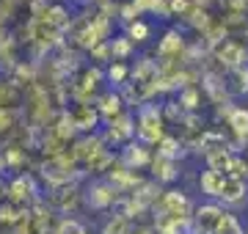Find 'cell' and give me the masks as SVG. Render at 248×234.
<instances>
[{
  "label": "cell",
  "mask_w": 248,
  "mask_h": 234,
  "mask_svg": "<svg viewBox=\"0 0 248 234\" xmlns=\"http://www.w3.org/2000/svg\"><path fill=\"white\" fill-rule=\"evenodd\" d=\"M119 190L110 185L108 179H94L86 188V193H83V204L89 209H94V212H113V207L119 204Z\"/></svg>",
  "instance_id": "6da1fadb"
},
{
  "label": "cell",
  "mask_w": 248,
  "mask_h": 234,
  "mask_svg": "<svg viewBox=\"0 0 248 234\" xmlns=\"http://www.w3.org/2000/svg\"><path fill=\"white\" fill-rule=\"evenodd\" d=\"M223 215H226V209H223V204H218V201L202 204V207L196 209V215H193L196 234H215V229L221 226Z\"/></svg>",
  "instance_id": "7a4b0ae2"
},
{
  "label": "cell",
  "mask_w": 248,
  "mask_h": 234,
  "mask_svg": "<svg viewBox=\"0 0 248 234\" xmlns=\"http://www.w3.org/2000/svg\"><path fill=\"white\" fill-rule=\"evenodd\" d=\"M119 160L127 171H138V168H146L152 162V154H149V146H143L141 141H130V144L122 146L119 152Z\"/></svg>",
  "instance_id": "3957f363"
},
{
  "label": "cell",
  "mask_w": 248,
  "mask_h": 234,
  "mask_svg": "<svg viewBox=\"0 0 248 234\" xmlns=\"http://www.w3.org/2000/svg\"><path fill=\"white\" fill-rule=\"evenodd\" d=\"M243 198H248V182L243 179V176H232L229 174L226 182H223V190H221V196H218V201L234 207V204H240Z\"/></svg>",
  "instance_id": "277c9868"
},
{
  "label": "cell",
  "mask_w": 248,
  "mask_h": 234,
  "mask_svg": "<svg viewBox=\"0 0 248 234\" xmlns=\"http://www.w3.org/2000/svg\"><path fill=\"white\" fill-rule=\"evenodd\" d=\"M152 176L155 182H163V185H169V182H177L179 179V165L174 160H166V157H155L152 160Z\"/></svg>",
  "instance_id": "5b68a950"
},
{
  "label": "cell",
  "mask_w": 248,
  "mask_h": 234,
  "mask_svg": "<svg viewBox=\"0 0 248 234\" xmlns=\"http://www.w3.org/2000/svg\"><path fill=\"white\" fill-rule=\"evenodd\" d=\"M229 174H221V171H213V168H207V171L199 174V188L204 190V196L210 198H218L223 190V182H226Z\"/></svg>",
  "instance_id": "8992f818"
},
{
  "label": "cell",
  "mask_w": 248,
  "mask_h": 234,
  "mask_svg": "<svg viewBox=\"0 0 248 234\" xmlns=\"http://www.w3.org/2000/svg\"><path fill=\"white\" fill-rule=\"evenodd\" d=\"M185 149H187L185 141H179V138H174V135H166V138H163V141L157 144V154H160V157H166V160H174V162L182 160V157L187 154Z\"/></svg>",
  "instance_id": "52a82bcc"
},
{
  "label": "cell",
  "mask_w": 248,
  "mask_h": 234,
  "mask_svg": "<svg viewBox=\"0 0 248 234\" xmlns=\"http://www.w3.org/2000/svg\"><path fill=\"white\" fill-rule=\"evenodd\" d=\"M229 127L234 130V135L240 141L248 138V108H234V113L229 116Z\"/></svg>",
  "instance_id": "ba28073f"
},
{
  "label": "cell",
  "mask_w": 248,
  "mask_h": 234,
  "mask_svg": "<svg viewBox=\"0 0 248 234\" xmlns=\"http://www.w3.org/2000/svg\"><path fill=\"white\" fill-rule=\"evenodd\" d=\"M127 39H130L133 44L149 42L152 39V25L149 22H143V19H138V22H133V25H127Z\"/></svg>",
  "instance_id": "9c48e42d"
},
{
  "label": "cell",
  "mask_w": 248,
  "mask_h": 234,
  "mask_svg": "<svg viewBox=\"0 0 248 234\" xmlns=\"http://www.w3.org/2000/svg\"><path fill=\"white\" fill-rule=\"evenodd\" d=\"M185 22L190 28H193V30H207V28H210V14H207V9H190L185 14Z\"/></svg>",
  "instance_id": "30bf717a"
},
{
  "label": "cell",
  "mask_w": 248,
  "mask_h": 234,
  "mask_svg": "<svg viewBox=\"0 0 248 234\" xmlns=\"http://www.w3.org/2000/svg\"><path fill=\"white\" fill-rule=\"evenodd\" d=\"M108 83H113V86H124L127 83V77H130V66L124 61H113V66L105 72Z\"/></svg>",
  "instance_id": "8fae6325"
},
{
  "label": "cell",
  "mask_w": 248,
  "mask_h": 234,
  "mask_svg": "<svg viewBox=\"0 0 248 234\" xmlns=\"http://www.w3.org/2000/svg\"><path fill=\"white\" fill-rule=\"evenodd\" d=\"M108 44H110V58H116V61H124V58L130 55V50H133V47H135V44H133V42H130V39H127V36L110 39Z\"/></svg>",
  "instance_id": "7c38bea8"
},
{
  "label": "cell",
  "mask_w": 248,
  "mask_h": 234,
  "mask_svg": "<svg viewBox=\"0 0 248 234\" xmlns=\"http://www.w3.org/2000/svg\"><path fill=\"white\" fill-rule=\"evenodd\" d=\"M199 102H202V91H196L193 86L179 91V105L185 110H199Z\"/></svg>",
  "instance_id": "4fadbf2b"
},
{
  "label": "cell",
  "mask_w": 248,
  "mask_h": 234,
  "mask_svg": "<svg viewBox=\"0 0 248 234\" xmlns=\"http://www.w3.org/2000/svg\"><path fill=\"white\" fill-rule=\"evenodd\" d=\"M55 234H86V226L80 223L78 218H61L58 226H55Z\"/></svg>",
  "instance_id": "5bb4252c"
},
{
  "label": "cell",
  "mask_w": 248,
  "mask_h": 234,
  "mask_svg": "<svg viewBox=\"0 0 248 234\" xmlns=\"http://www.w3.org/2000/svg\"><path fill=\"white\" fill-rule=\"evenodd\" d=\"M169 9H171V14H182L185 17L187 11L193 9V3L190 0H169Z\"/></svg>",
  "instance_id": "9a60e30c"
},
{
  "label": "cell",
  "mask_w": 248,
  "mask_h": 234,
  "mask_svg": "<svg viewBox=\"0 0 248 234\" xmlns=\"http://www.w3.org/2000/svg\"><path fill=\"white\" fill-rule=\"evenodd\" d=\"M6 198H9V185L3 182V176H0V204H3Z\"/></svg>",
  "instance_id": "2e32d148"
},
{
  "label": "cell",
  "mask_w": 248,
  "mask_h": 234,
  "mask_svg": "<svg viewBox=\"0 0 248 234\" xmlns=\"http://www.w3.org/2000/svg\"><path fill=\"white\" fill-rule=\"evenodd\" d=\"M190 3H193L196 9H204V6H207V3H210V0H190Z\"/></svg>",
  "instance_id": "e0dca14e"
},
{
  "label": "cell",
  "mask_w": 248,
  "mask_h": 234,
  "mask_svg": "<svg viewBox=\"0 0 248 234\" xmlns=\"http://www.w3.org/2000/svg\"><path fill=\"white\" fill-rule=\"evenodd\" d=\"M246 36H248V25H246Z\"/></svg>",
  "instance_id": "ac0fdd59"
}]
</instances>
